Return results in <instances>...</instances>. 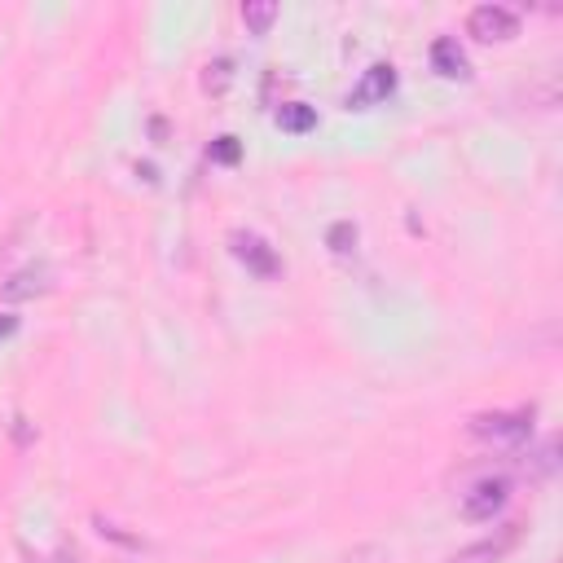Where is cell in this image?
I'll return each mask as SVG.
<instances>
[{
	"mask_svg": "<svg viewBox=\"0 0 563 563\" xmlns=\"http://www.w3.org/2000/svg\"><path fill=\"white\" fill-rule=\"evenodd\" d=\"M471 436L480 440H498V445H524L533 436V414L520 410V414H480L471 418Z\"/></svg>",
	"mask_w": 563,
	"mask_h": 563,
	"instance_id": "6da1fadb",
	"label": "cell"
},
{
	"mask_svg": "<svg viewBox=\"0 0 563 563\" xmlns=\"http://www.w3.org/2000/svg\"><path fill=\"white\" fill-rule=\"evenodd\" d=\"M229 251H234L238 264H247V273H256V278H278L282 264H278V251L269 247L260 234H229Z\"/></svg>",
	"mask_w": 563,
	"mask_h": 563,
	"instance_id": "7a4b0ae2",
	"label": "cell"
},
{
	"mask_svg": "<svg viewBox=\"0 0 563 563\" xmlns=\"http://www.w3.org/2000/svg\"><path fill=\"white\" fill-rule=\"evenodd\" d=\"M506 498H511V480L506 476H489V480H480V484H471V493L462 498V515L467 520H493V515L506 506Z\"/></svg>",
	"mask_w": 563,
	"mask_h": 563,
	"instance_id": "3957f363",
	"label": "cell"
},
{
	"mask_svg": "<svg viewBox=\"0 0 563 563\" xmlns=\"http://www.w3.org/2000/svg\"><path fill=\"white\" fill-rule=\"evenodd\" d=\"M467 31L484 44L511 40V36H520V18H515V9H506V5H480V9H471Z\"/></svg>",
	"mask_w": 563,
	"mask_h": 563,
	"instance_id": "277c9868",
	"label": "cell"
},
{
	"mask_svg": "<svg viewBox=\"0 0 563 563\" xmlns=\"http://www.w3.org/2000/svg\"><path fill=\"white\" fill-rule=\"evenodd\" d=\"M396 93V66L392 62H374L366 75H361V84L348 93V110H366L374 102H388Z\"/></svg>",
	"mask_w": 563,
	"mask_h": 563,
	"instance_id": "5b68a950",
	"label": "cell"
},
{
	"mask_svg": "<svg viewBox=\"0 0 563 563\" xmlns=\"http://www.w3.org/2000/svg\"><path fill=\"white\" fill-rule=\"evenodd\" d=\"M432 66L445 80H467L471 75V66H467V53L458 49V40L454 36H440L436 44H432Z\"/></svg>",
	"mask_w": 563,
	"mask_h": 563,
	"instance_id": "8992f818",
	"label": "cell"
},
{
	"mask_svg": "<svg viewBox=\"0 0 563 563\" xmlns=\"http://www.w3.org/2000/svg\"><path fill=\"white\" fill-rule=\"evenodd\" d=\"M278 128L282 132H308V128H317V110L313 106H304V102H286L278 106Z\"/></svg>",
	"mask_w": 563,
	"mask_h": 563,
	"instance_id": "52a82bcc",
	"label": "cell"
},
{
	"mask_svg": "<svg viewBox=\"0 0 563 563\" xmlns=\"http://www.w3.org/2000/svg\"><path fill=\"white\" fill-rule=\"evenodd\" d=\"M515 542V528H506V533L498 537V542H480V546H471V550H462V555L454 563H498L506 555V546Z\"/></svg>",
	"mask_w": 563,
	"mask_h": 563,
	"instance_id": "ba28073f",
	"label": "cell"
},
{
	"mask_svg": "<svg viewBox=\"0 0 563 563\" xmlns=\"http://www.w3.org/2000/svg\"><path fill=\"white\" fill-rule=\"evenodd\" d=\"M273 18H278V5H273V0H247V5H242V22H247L256 36H264V31L273 27Z\"/></svg>",
	"mask_w": 563,
	"mask_h": 563,
	"instance_id": "9c48e42d",
	"label": "cell"
},
{
	"mask_svg": "<svg viewBox=\"0 0 563 563\" xmlns=\"http://www.w3.org/2000/svg\"><path fill=\"white\" fill-rule=\"evenodd\" d=\"M44 278H49V269H27V273H18V278L5 286V295L9 300H27V295H36L40 286H49Z\"/></svg>",
	"mask_w": 563,
	"mask_h": 563,
	"instance_id": "30bf717a",
	"label": "cell"
},
{
	"mask_svg": "<svg viewBox=\"0 0 563 563\" xmlns=\"http://www.w3.org/2000/svg\"><path fill=\"white\" fill-rule=\"evenodd\" d=\"M326 242L335 256H352V247H357V225H352V220H339V225H330Z\"/></svg>",
	"mask_w": 563,
	"mask_h": 563,
	"instance_id": "8fae6325",
	"label": "cell"
},
{
	"mask_svg": "<svg viewBox=\"0 0 563 563\" xmlns=\"http://www.w3.org/2000/svg\"><path fill=\"white\" fill-rule=\"evenodd\" d=\"M229 80H234V62H229V58L207 62V75H203V88H207V93H225Z\"/></svg>",
	"mask_w": 563,
	"mask_h": 563,
	"instance_id": "7c38bea8",
	"label": "cell"
},
{
	"mask_svg": "<svg viewBox=\"0 0 563 563\" xmlns=\"http://www.w3.org/2000/svg\"><path fill=\"white\" fill-rule=\"evenodd\" d=\"M207 154H212V163H229V168H234V163L242 159V141L225 132V137H216V141H212V150H207Z\"/></svg>",
	"mask_w": 563,
	"mask_h": 563,
	"instance_id": "4fadbf2b",
	"label": "cell"
},
{
	"mask_svg": "<svg viewBox=\"0 0 563 563\" xmlns=\"http://www.w3.org/2000/svg\"><path fill=\"white\" fill-rule=\"evenodd\" d=\"M14 330H18V317L0 313V339H5V335H14Z\"/></svg>",
	"mask_w": 563,
	"mask_h": 563,
	"instance_id": "5bb4252c",
	"label": "cell"
}]
</instances>
